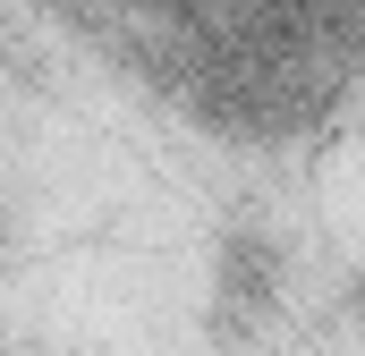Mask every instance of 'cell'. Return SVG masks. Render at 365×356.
<instances>
[{"label":"cell","instance_id":"1","mask_svg":"<svg viewBox=\"0 0 365 356\" xmlns=\"http://www.w3.org/2000/svg\"><path fill=\"white\" fill-rule=\"evenodd\" d=\"M272 305H280V246L255 238V229L221 238V331H247Z\"/></svg>","mask_w":365,"mask_h":356}]
</instances>
